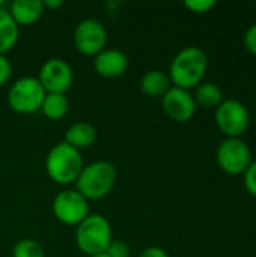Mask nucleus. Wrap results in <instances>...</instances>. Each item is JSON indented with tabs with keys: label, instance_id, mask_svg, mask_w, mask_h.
<instances>
[{
	"label": "nucleus",
	"instance_id": "obj_1",
	"mask_svg": "<svg viewBox=\"0 0 256 257\" xmlns=\"http://www.w3.org/2000/svg\"><path fill=\"white\" fill-rule=\"evenodd\" d=\"M207 68V54L199 47H186L170 62L169 78L175 87L189 90L201 84Z\"/></svg>",
	"mask_w": 256,
	"mask_h": 257
},
{
	"label": "nucleus",
	"instance_id": "obj_2",
	"mask_svg": "<svg viewBox=\"0 0 256 257\" xmlns=\"http://www.w3.org/2000/svg\"><path fill=\"white\" fill-rule=\"evenodd\" d=\"M84 163L80 151L65 142L56 143L47 154L45 172L48 178L59 185L75 184Z\"/></svg>",
	"mask_w": 256,
	"mask_h": 257
},
{
	"label": "nucleus",
	"instance_id": "obj_3",
	"mask_svg": "<svg viewBox=\"0 0 256 257\" xmlns=\"http://www.w3.org/2000/svg\"><path fill=\"white\" fill-rule=\"evenodd\" d=\"M116 169L109 161H95L83 167L77 181L75 190L89 202L101 200L113 190L116 184Z\"/></svg>",
	"mask_w": 256,
	"mask_h": 257
},
{
	"label": "nucleus",
	"instance_id": "obj_4",
	"mask_svg": "<svg viewBox=\"0 0 256 257\" xmlns=\"http://www.w3.org/2000/svg\"><path fill=\"white\" fill-rule=\"evenodd\" d=\"M113 241L110 221L100 214H89L75 227V244L88 257L106 253Z\"/></svg>",
	"mask_w": 256,
	"mask_h": 257
},
{
	"label": "nucleus",
	"instance_id": "obj_5",
	"mask_svg": "<svg viewBox=\"0 0 256 257\" xmlns=\"http://www.w3.org/2000/svg\"><path fill=\"white\" fill-rule=\"evenodd\" d=\"M47 92L36 77H21L14 81L8 92L9 107L20 114H32L41 110Z\"/></svg>",
	"mask_w": 256,
	"mask_h": 257
},
{
	"label": "nucleus",
	"instance_id": "obj_6",
	"mask_svg": "<svg viewBox=\"0 0 256 257\" xmlns=\"http://www.w3.org/2000/svg\"><path fill=\"white\" fill-rule=\"evenodd\" d=\"M216 123L228 139H240L249 128L250 116L243 102L237 99H223L216 108Z\"/></svg>",
	"mask_w": 256,
	"mask_h": 257
},
{
	"label": "nucleus",
	"instance_id": "obj_7",
	"mask_svg": "<svg viewBox=\"0 0 256 257\" xmlns=\"http://www.w3.org/2000/svg\"><path fill=\"white\" fill-rule=\"evenodd\" d=\"M53 214L65 226H78L89 215V202L77 190H63L53 200Z\"/></svg>",
	"mask_w": 256,
	"mask_h": 257
},
{
	"label": "nucleus",
	"instance_id": "obj_8",
	"mask_svg": "<svg viewBox=\"0 0 256 257\" xmlns=\"http://www.w3.org/2000/svg\"><path fill=\"white\" fill-rule=\"evenodd\" d=\"M74 47L75 50L89 57H95L106 48L107 44V30L104 24L95 18L81 20L74 29Z\"/></svg>",
	"mask_w": 256,
	"mask_h": 257
},
{
	"label": "nucleus",
	"instance_id": "obj_9",
	"mask_svg": "<svg viewBox=\"0 0 256 257\" xmlns=\"http://www.w3.org/2000/svg\"><path fill=\"white\" fill-rule=\"evenodd\" d=\"M217 164L228 175H244L252 164V152L241 139H226L217 148Z\"/></svg>",
	"mask_w": 256,
	"mask_h": 257
},
{
	"label": "nucleus",
	"instance_id": "obj_10",
	"mask_svg": "<svg viewBox=\"0 0 256 257\" xmlns=\"http://www.w3.org/2000/svg\"><path fill=\"white\" fill-rule=\"evenodd\" d=\"M36 78L47 93L65 95L74 83V72L66 60L60 57H51L42 63Z\"/></svg>",
	"mask_w": 256,
	"mask_h": 257
},
{
	"label": "nucleus",
	"instance_id": "obj_11",
	"mask_svg": "<svg viewBox=\"0 0 256 257\" xmlns=\"http://www.w3.org/2000/svg\"><path fill=\"white\" fill-rule=\"evenodd\" d=\"M161 105L164 113L175 122H189L196 113V102L193 95L181 87L172 86L166 95L161 98Z\"/></svg>",
	"mask_w": 256,
	"mask_h": 257
},
{
	"label": "nucleus",
	"instance_id": "obj_12",
	"mask_svg": "<svg viewBox=\"0 0 256 257\" xmlns=\"http://www.w3.org/2000/svg\"><path fill=\"white\" fill-rule=\"evenodd\" d=\"M128 57L118 48H104L94 57V69L104 78H119L128 69Z\"/></svg>",
	"mask_w": 256,
	"mask_h": 257
},
{
	"label": "nucleus",
	"instance_id": "obj_13",
	"mask_svg": "<svg viewBox=\"0 0 256 257\" xmlns=\"http://www.w3.org/2000/svg\"><path fill=\"white\" fill-rule=\"evenodd\" d=\"M9 14L17 26H32L44 14L45 8L41 0H15L9 6Z\"/></svg>",
	"mask_w": 256,
	"mask_h": 257
},
{
	"label": "nucleus",
	"instance_id": "obj_14",
	"mask_svg": "<svg viewBox=\"0 0 256 257\" xmlns=\"http://www.w3.org/2000/svg\"><path fill=\"white\" fill-rule=\"evenodd\" d=\"M170 87L172 81L169 78V74L160 69L148 71L140 78V90L149 98H163Z\"/></svg>",
	"mask_w": 256,
	"mask_h": 257
},
{
	"label": "nucleus",
	"instance_id": "obj_15",
	"mask_svg": "<svg viewBox=\"0 0 256 257\" xmlns=\"http://www.w3.org/2000/svg\"><path fill=\"white\" fill-rule=\"evenodd\" d=\"M98 133L94 125L88 122H75L65 133V143L75 148L77 151L91 148L97 142Z\"/></svg>",
	"mask_w": 256,
	"mask_h": 257
},
{
	"label": "nucleus",
	"instance_id": "obj_16",
	"mask_svg": "<svg viewBox=\"0 0 256 257\" xmlns=\"http://www.w3.org/2000/svg\"><path fill=\"white\" fill-rule=\"evenodd\" d=\"M20 36V27L11 17L6 8H0V54L6 56L11 51Z\"/></svg>",
	"mask_w": 256,
	"mask_h": 257
},
{
	"label": "nucleus",
	"instance_id": "obj_17",
	"mask_svg": "<svg viewBox=\"0 0 256 257\" xmlns=\"http://www.w3.org/2000/svg\"><path fill=\"white\" fill-rule=\"evenodd\" d=\"M68 110H69V101L66 95L62 93H47L41 105L42 114L50 120H59L65 117Z\"/></svg>",
	"mask_w": 256,
	"mask_h": 257
},
{
	"label": "nucleus",
	"instance_id": "obj_18",
	"mask_svg": "<svg viewBox=\"0 0 256 257\" xmlns=\"http://www.w3.org/2000/svg\"><path fill=\"white\" fill-rule=\"evenodd\" d=\"M196 105L204 108H217L223 102V92L214 83H201L193 95Z\"/></svg>",
	"mask_w": 256,
	"mask_h": 257
},
{
	"label": "nucleus",
	"instance_id": "obj_19",
	"mask_svg": "<svg viewBox=\"0 0 256 257\" xmlns=\"http://www.w3.org/2000/svg\"><path fill=\"white\" fill-rule=\"evenodd\" d=\"M12 257H45V251L35 239H20L12 247Z\"/></svg>",
	"mask_w": 256,
	"mask_h": 257
},
{
	"label": "nucleus",
	"instance_id": "obj_20",
	"mask_svg": "<svg viewBox=\"0 0 256 257\" xmlns=\"http://www.w3.org/2000/svg\"><path fill=\"white\" fill-rule=\"evenodd\" d=\"M184 6L193 14H205L216 6V2L214 0H187L184 2Z\"/></svg>",
	"mask_w": 256,
	"mask_h": 257
},
{
	"label": "nucleus",
	"instance_id": "obj_21",
	"mask_svg": "<svg viewBox=\"0 0 256 257\" xmlns=\"http://www.w3.org/2000/svg\"><path fill=\"white\" fill-rule=\"evenodd\" d=\"M106 254L109 257H131V251L128 245L122 241H112L110 245L106 250Z\"/></svg>",
	"mask_w": 256,
	"mask_h": 257
},
{
	"label": "nucleus",
	"instance_id": "obj_22",
	"mask_svg": "<svg viewBox=\"0 0 256 257\" xmlns=\"http://www.w3.org/2000/svg\"><path fill=\"white\" fill-rule=\"evenodd\" d=\"M244 187L250 196L256 197V161H252L249 169L244 172Z\"/></svg>",
	"mask_w": 256,
	"mask_h": 257
},
{
	"label": "nucleus",
	"instance_id": "obj_23",
	"mask_svg": "<svg viewBox=\"0 0 256 257\" xmlns=\"http://www.w3.org/2000/svg\"><path fill=\"white\" fill-rule=\"evenodd\" d=\"M11 75H12V65L6 56L0 54V87L9 81Z\"/></svg>",
	"mask_w": 256,
	"mask_h": 257
},
{
	"label": "nucleus",
	"instance_id": "obj_24",
	"mask_svg": "<svg viewBox=\"0 0 256 257\" xmlns=\"http://www.w3.org/2000/svg\"><path fill=\"white\" fill-rule=\"evenodd\" d=\"M244 48L250 54L256 56V23L252 24L244 33Z\"/></svg>",
	"mask_w": 256,
	"mask_h": 257
},
{
	"label": "nucleus",
	"instance_id": "obj_25",
	"mask_svg": "<svg viewBox=\"0 0 256 257\" xmlns=\"http://www.w3.org/2000/svg\"><path fill=\"white\" fill-rule=\"evenodd\" d=\"M137 257H169V254L160 247H148L143 251H140Z\"/></svg>",
	"mask_w": 256,
	"mask_h": 257
},
{
	"label": "nucleus",
	"instance_id": "obj_26",
	"mask_svg": "<svg viewBox=\"0 0 256 257\" xmlns=\"http://www.w3.org/2000/svg\"><path fill=\"white\" fill-rule=\"evenodd\" d=\"M42 3H44V8L50 9V11H56L63 6V2H60V0H45Z\"/></svg>",
	"mask_w": 256,
	"mask_h": 257
},
{
	"label": "nucleus",
	"instance_id": "obj_27",
	"mask_svg": "<svg viewBox=\"0 0 256 257\" xmlns=\"http://www.w3.org/2000/svg\"><path fill=\"white\" fill-rule=\"evenodd\" d=\"M91 257H109L106 253H101V254H95V256H91Z\"/></svg>",
	"mask_w": 256,
	"mask_h": 257
},
{
	"label": "nucleus",
	"instance_id": "obj_28",
	"mask_svg": "<svg viewBox=\"0 0 256 257\" xmlns=\"http://www.w3.org/2000/svg\"><path fill=\"white\" fill-rule=\"evenodd\" d=\"M0 8H5V0H0Z\"/></svg>",
	"mask_w": 256,
	"mask_h": 257
}]
</instances>
